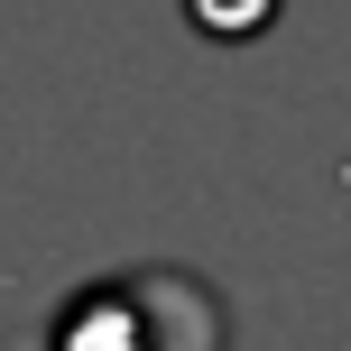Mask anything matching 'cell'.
<instances>
[{"label":"cell","mask_w":351,"mask_h":351,"mask_svg":"<svg viewBox=\"0 0 351 351\" xmlns=\"http://www.w3.org/2000/svg\"><path fill=\"white\" fill-rule=\"evenodd\" d=\"M47 351H231V315L194 268H121L56 305Z\"/></svg>","instance_id":"cell-1"}]
</instances>
